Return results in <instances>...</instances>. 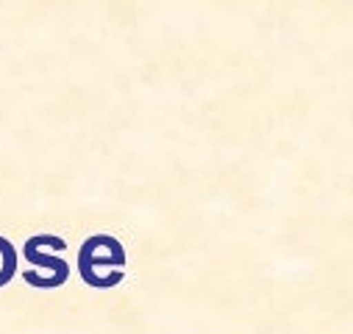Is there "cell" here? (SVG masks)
I'll list each match as a JSON object with an SVG mask.
<instances>
[{
    "label": "cell",
    "mask_w": 353,
    "mask_h": 334,
    "mask_svg": "<svg viewBox=\"0 0 353 334\" xmlns=\"http://www.w3.org/2000/svg\"><path fill=\"white\" fill-rule=\"evenodd\" d=\"M123 268H125V248L120 245V239L109 234L90 237L78 254L81 279L98 290L114 287L123 279Z\"/></svg>",
    "instance_id": "obj_1"
},
{
    "label": "cell",
    "mask_w": 353,
    "mask_h": 334,
    "mask_svg": "<svg viewBox=\"0 0 353 334\" xmlns=\"http://www.w3.org/2000/svg\"><path fill=\"white\" fill-rule=\"evenodd\" d=\"M64 239L61 237H50V234H37L26 242V259H28V271H26V282L34 287H59L67 282L70 276V265L56 257L53 250H64Z\"/></svg>",
    "instance_id": "obj_2"
},
{
    "label": "cell",
    "mask_w": 353,
    "mask_h": 334,
    "mask_svg": "<svg viewBox=\"0 0 353 334\" xmlns=\"http://www.w3.org/2000/svg\"><path fill=\"white\" fill-rule=\"evenodd\" d=\"M14 271H17V254H14L12 242L6 237H0V287L12 282Z\"/></svg>",
    "instance_id": "obj_3"
}]
</instances>
